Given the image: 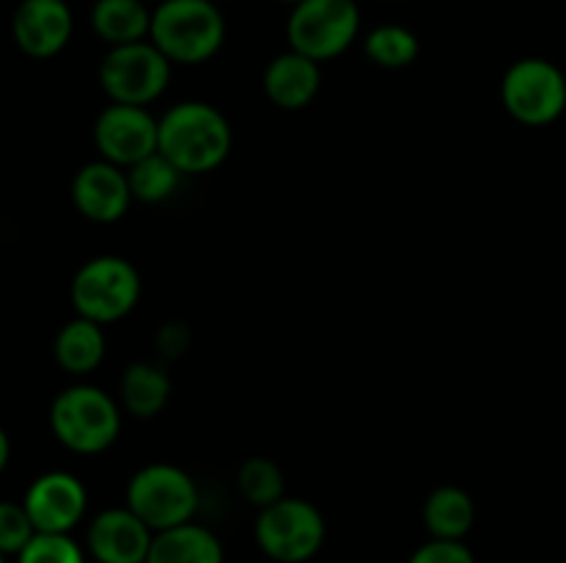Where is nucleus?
Here are the masks:
<instances>
[{"mask_svg": "<svg viewBox=\"0 0 566 563\" xmlns=\"http://www.w3.org/2000/svg\"><path fill=\"white\" fill-rule=\"evenodd\" d=\"M158 152L186 177L210 174L232 152V125L213 103L182 99L160 116Z\"/></svg>", "mask_w": 566, "mask_h": 563, "instance_id": "f257e3e1", "label": "nucleus"}, {"mask_svg": "<svg viewBox=\"0 0 566 563\" xmlns=\"http://www.w3.org/2000/svg\"><path fill=\"white\" fill-rule=\"evenodd\" d=\"M227 39V22L213 0H160L149 42L175 66L208 64Z\"/></svg>", "mask_w": 566, "mask_h": 563, "instance_id": "f03ea898", "label": "nucleus"}, {"mask_svg": "<svg viewBox=\"0 0 566 563\" xmlns=\"http://www.w3.org/2000/svg\"><path fill=\"white\" fill-rule=\"evenodd\" d=\"M122 412V403L103 386L72 384L50 403V431L70 453L97 456L119 439Z\"/></svg>", "mask_w": 566, "mask_h": 563, "instance_id": "7ed1b4c3", "label": "nucleus"}, {"mask_svg": "<svg viewBox=\"0 0 566 563\" xmlns=\"http://www.w3.org/2000/svg\"><path fill=\"white\" fill-rule=\"evenodd\" d=\"M75 315L111 326L127 318L142 301V274L119 254H97L75 270L70 282Z\"/></svg>", "mask_w": 566, "mask_h": 563, "instance_id": "20e7f679", "label": "nucleus"}, {"mask_svg": "<svg viewBox=\"0 0 566 563\" xmlns=\"http://www.w3.org/2000/svg\"><path fill=\"white\" fill-rule=\"evenodd\" d=\"M125 506L138 513L155 533H160L193 522L202 506V495L188 469L155 461L130 475L125 486Z\"/></svg>", "mask_w": 566, "mask_h": 563, "instance_id": "39448f33", "label": "nucleus"}, {"mask_svg": "<svg viewBox=\"0 0 566 563\" xmlns=\"http://www.w3.org/2000/svg\"><path fill=\"white\" fill-rule=\"evenodd\" d=\"M326 519L315 502L304 497H282L260 508L254 519V544L274 563H307L324 550Z\"/></svg>", "mask_w": 566, "mask_h": 563, "instance_id": "423d86ee", "label": "nucleus"}, {"mask_svg": "<svg viewBox=\"0 0 566 563\" xmlns=\"http://www.w3.org/2000/svg\"><path fill=\"white\" fill-rule=\"evenodd\" d=\"M501 105L517 125L547 127L566 110V75L547 59H520L503 72Z\"/></svg>", "mask_w": 566, "mask_h": 563, "instance_id": "0eeeda50", "label": "nucleus"}, {"mask_svg": "<svg viewBox=\"0 0 566 563\" xmlns=\"http://www.w3.org/2000/svg\"><path fill=\"white\" fill-rule=\"evenodd\" d=\"M171 70L175 64L149 39L108 47L99 61V88L111 103L149 108L169 88Z\"/></svg>", "mask_w": 566, "mask_h": 563, "instance_id": "6e6552de", "label": "nucleus"}, {"mask_svg": "<svg viewBox=\"0 0 566 563\" xmlns=\"http://www.w3.org/2000/svg\"><path fill=\"white\" fill-rule=\"evenodd\" d=\"M359 22L363 17L354 0H302L287 17V44L324 64L352 47Z\"/></svg>", "mask_w": 566, "mask_h": 563, "instance_id": "1a4fd4ad", "label": "nucleus"}, {"mask_svg": "<svg viewBox=\"0 0 566 563\" xmlns=\"http://www.w3.org/2000/svg\"><path fill=\"white\" fill-rule=\"evenodd\" d=\"M94 147L108 163L130 169L138 160L158 152L160 116L142 105L111 103L94 121Z\"/></svg>", "mask_w": 566, "mask_h": 563, "instance_id": "9d476101", "label": "nucleus"}, {"mask_svg": "<svg viewBox=\"0 0 566 563\" xmlns=\"http://www.w3.org/2000/svg\"><path fill=\"white\" fill-rule=\"evenodd\" d=\"M22 506L39 533H72L86 519L88 491L77 475L66 469H50L31 480Z\"/></svg>", "mask_w": 566, "mask_h": 563, "instance_id": "9b49d317", "label": "nucleus"}, {"mask_svg": "<svg viewBox=\"0 0 566 563\" xmlns=\"http://www.w3.org/2000/svg\"><path fill=\"white\" fill-rule=\"evenodd\" d=\"M155 530L127 506L94 513L86 528V552L94 563H147Z\"/></svg>", "mask_w": 566, "mask_h": 563, "instance_id": "f8f14e48", "label": "nucleus"}, {"mask_svg": "<svg viewBox=\"0 0 566 563\" xmlns=\"http://www.w3.org/2000/svg\"><path fill=\"white\" fill-rule=\"evenodd\" d=\"M72 204L92 224H116L136 202L127 180V169L97 158L81 166L72 177Z\"/></svg>", "mask_w": 566, "mask_h": 563, "instance_id": "ddd939ff", "label": "nucleus"}, {"mask_svg": "<svg viewBox=\"0 0 566 563\" xmlns=\"http://www.w3.org/2000/svg\"><path fill=\"white\" fill-rule=\"evenodd\" d=\"M75 17L66 0H22L11 17V36L28 59H55L70 44Z\"/></svg>", "mask_w": 566, "mask_h": 563, "instance_id": "4468645a", "label": "nucleus"}, {"mask_svg": "<svg viewBox=\"0 0 566 563\" xmlns=\"http://www.w3.org/2000/svg\"><path fill=\"white\" fill-rule=\"evenodd\" d=\"M321 64L298 50L274 55L263 72V92L280 110H304L321 92Z\"/></svg>", "mask_w": 566, "mask_h": 563, "instance_id": "2eb2a0df", "label": "nucleus"}, {"mask_svg": "<svg viewBox=\"0 0 566 563\" xmlns=\"http://www.w3.org/2000/svg\"><path fill=\"white\" fill-rule=\"evenodd\" d=\"M108 342H105V326L75 315L59 329L53 342V357L64 373L83 379L92 375L103 364Z\"/></svg>", "mask_w": 566, "mask_h": 563, "instance_id": "dca6fc26", "label": "nucleus"}, {"mask_svg": "<svg viewBox=\"0 0 566 563\" xmlns=\"http://www.w3.org/2000/svg\"><path fill=\"white\" fill-rule=\"evenodd\" d=\"M171 375L160 362L127 364L119 379V403L130 417L153 419L169 406Z\"/></svg>", "mask_w": 566, "mask_h": 563, "instance_id": "f3484780", "label": "nucleus"}, {"mask_svg": "<svg viewBox=\"0 0 566 563\" xmlns=\"http://www.w3.org/2000/svg\"><path fill=\"white\" fill-rule=\"evenodd\" d=\"M147 563H224V544L205 524L186 522L155 533Z\"/></svg>", "mask_w": 566, "mask_h": 563, "instance_id": "a211bd4d", "label": "nucleus"}, {"mask_svg": "<svg viewBox=\"0 0 566 563\" xmlns=\"http://www.w3.org/2000/svg\"><path fill=\"white\" fill-rule=\"evenodd\" d=\"M423 524L429 539L464 541L475 524V502L462 486H437L423 502Z\"/></svg>", "mask_w": 566, "mask_h": 563, "instance_id": "6ab92c4d", "label": "nucleus"}, {"mask_svg": "<svg viewBox=\"0 0 566 563\" xmlns=\"http://www.w3.org/2000/svg\"><path fill=\"white\" fill-rule=\"evenodd\" d=\"M92 28L108 47L147 42L153 11L147 9V0H97L92 9Z\"/></svg>", "mask_w": 566, "mask_h": 563, "instance_id": "aec40b11", "label": "nucleus"}, {"mask_svg": "<svg viewBox=\"0 0 566 563\" xmlns=\"http://www.w3.org/2000/svg\"><path fill=\"white\" fill-rule=\"evenodd\" d=\"M182 171L171 163L166 155L153 152L149 158L138 160L136 166L127 169V180H130L133 199L142 204H164L177 193L182 182Z\"/></svg>", "mask_w": 566, "mask_h": 563, "instance_id": "412c9836", "label": "nucleus"}, {"mask_svg": "<svg viewBox=\"0 0 566 563\" xmlns=\"http://www.w3.org/2000/svg\"><path fill=\"white\" fill-rule=\"evenodd\" d=\"M363 50L365 59L379 70H407L418 61L420 39L403 25H379L365 36Z\"/></svg>", "mask_w": 566, "mask_h": 563, "instance_id": "4be33fe9", "label": "nucleus"}, {"mask_svg": "<svg viewBox=\"0 0 566 563\" xmlns=\"http://www.w3.org/2000/svg\"><path fill=\"white\" fill-rule=\"evenodd\" d=\"M238 491L254 508H269L287 497L285 491V472L280 464L269 456H252L238 467Z\"/></svg>", "mask_w": 566, "mask_h": 563, "instance_id": "5701e85b", "label": "nucleus"}, {"mask_svg": "<svg viewBox=\"0 0 566 563\" xmlns=\"http://www.w3.org/2000/svg\"><path fill=\"white\" fill-rule=\"evenodd\" d=\"M86 546L77 544L72 533H39L14 563H86Z\"/></svg>", "mask_w": 566, "mask_h": 563, "instance_id": "b1692460", "label": "nucleus"}, {"mask_svg": "<svg viewBox=\"0 0 566 563\" xmlns=\"http://www.w3.org/2000/svg\"><path fill=\"white\" fill-rule=\"evenodd\" d=\"M39 535L36 524L28 517L25 506L14 500L0 502V552L3 557H17Z\"/></svg>", "mask_w": 566, "mask_h": 563, "instance_id": "393cba45", "label": "nucleus"}, {"mask_svg": "<svg viewBox=\"0 0 566 563\" xmlns=\"http://www.w3.org/2000/svg\"><path fill=\"white\" fill-rule=\"evenodd\" d=\"M407 563H479L464 541L429 539L409 555Z\"/></svg>", "mask_w": 566, "mask_h": 563, "instance_id": "a878e982", "label": "nucleus"}, {"mask_svg": "<svg viewBox=\"0 0 566 563\" xmlns=\"http://www.w3.org/2000/svg\"><path fill=\"white\" fill-rule=\"evenodd\" d=\"M191 346V329L182 320H169L155 334V348L164 359H180Z\"/></svg>", "mask_w": 566, "mask_h": 563, "instance_id": "bb28decb", "label": "nucleus"}, {"mask_svg": "<svg viewBox=\"0 0 566 563\" xmlns=\"http://www.w3.org/2000/svg\"><path fill=\"white\" fill-rule=\"evenodd\" d=\"M11 461V447H9V434H0V469H6V464Z\"/></svg>", "mask_w": 566, "mask_h": 563, "instance_id": "cd10ccee", "label": "nucleus"}, {"mask_svg": "<svg viewBox=\"0 0 566 563\" xmlns=\"http://www.w3.org/2000/svg\"><path fill=\"white\" fill-rule=\"evenodd\" d=\"M280 3H287V6H298L302 0H280Z\"/></svg>", "mask_w": 566, "mask_h": 563, "instance_id": "c85d7f7f", "label": "nucleus"}]
</instances>
